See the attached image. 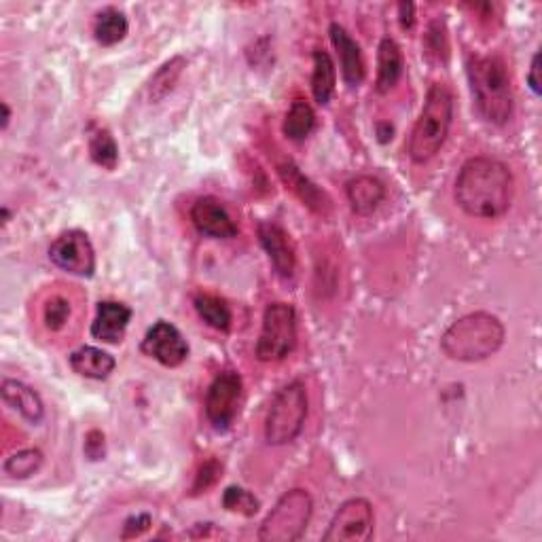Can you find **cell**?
Masks as SVG:
<instances>
[{"label": "cell", "mask_w": 542, "mask_h": 542, "mask_svg": "<svg viewBox=\"0 0 542 542\" xmlns=\"http://www.w3.org/2000/svg\"><path fill=\"white\" fill-rule=\"evenodd\" d=\"M85 456L89 460H104L106 456V443H104V435L100 430H92V432H87V437H85Z\"/></svg>", "instance_id": "obj_33"}, {"label": "cell", "mask_w": 542, "mask_h": 542, "mask_svg": "<svg viewBox=\"0 0 542 542\" xmlns=\"http://www.w3.org/2000/svg\"><path fill=\"white\" fill-rule=\"evenodd\" d=\"M507 331L498 316L473 312L456 320L441 337V350L458 363H481L494 356L504 343Z\"/></svg>", "instance_id": "obj_3"}, {"label": "cell", "mask_w": 542, "mask_h": 542, "mask_svg": "<svg viewBox=\"0 0 542 542\" xmlns=\"http://www.w3.org/2000/svg\"><path fill=\"white\" fill-rule=\"evenodd\" d=\"M399 20L405 30H411L415 24V5L411 3H401L399 5Z\"/></svg>", "instance_id": "obj_35"}, {"label": "cell", "mask_w": 542, "mask_h": 542, "mask_svg": "<svg viewBox=\"0 0 542 542\" xmlns=\"http://www.w3.org/2000/svg\"><path fill=\"white\" fill-rule=\"evenodd\" d=\"M45 462V454L39 449V447H28V449H20L15 451L13 456H9L5 460V473L11 477V479H28L32 475H36L41 471V466Z\"/></svg>", "instance_id": "obj_25"}, {"label": "cell", "mask_w": 542, "mask_h": 542, "mask_svg": "<svg viewBox=\"0 0 542 542\" xmlns=\"http://www.w3.org/2000/svg\"><path fill=\"white\" fill-rule=\"evenodd\" d=\"M346 197H348L350 208L358 216H369L379 208V204L386 200V185L375 176L360 174L348 180Z\"/></svg>", "instance_id": "obj_17"}, {"label": "cell", "mask_w": 542, "mask_h": 542, "mask_svg": "<svg viewBox=\"0 0 542 542\" xmlns=\"http://www.w3.org/2000/svg\"><path fill=\"white\" fill-rule=\"evenodd\" d=\"M193 305H195L197 316H200L210 329L221 331V333H227L231 329L233 312L227 305V301L221 299L219 295L200 293V295H195Z\"/></svg>", "instance_id": "obj_23"}, {"label": "cell", "mask_w": 542, "mask_h": 542, "mask_svg": "<svg viewBox=\"0 0 542 542\" xmlns=\"http://www.w3.org/2000/svg\"><path fill=\"white\" fill-rule=\"evenodd\" d=\"M259 242L280 278L291 280L297 271V255L291 236L274 221L259 225Z\"/></svg>", "instance_id": "obj_13"}, {"label": "cell", "mask_w": 542, "mask_h": 542, "mask_svg": "<svg viewBox=\"0 0 542 542\" xmlns=\"http://www.w3.org/2000/svg\"><path fill=\"white\" fill-rule=\"evenodd\" d=\"M278 174L282 178V183L303 202V206H307L318 214H324L329 210L331 202H329L327 193H324L316 183H312V180L299 170L295 161H291V159L282 161V164L278 166Z\"/></svg>", "instance_id": "obj_16"}, {"label": "cell", "mask_w": 542, "mask_h": 542, "mask_svg": "<svg viewBox=\"0 0 542 542\" xmlns=\"http://www.w3.org/2000/svg\"><path fill=\"white\" fill-rule=\"evenodd\" d=\"M223 507L229 513L252 517V515L259 513L261 502H259V498H255V494L244 490V487L231 485V487H227L225 494H223Z\"/></svg>", "instance_id": "obj_28"}, {"label": "cell", "mask_w": 542, "mask_h": 542, "mask_svg": "<svg viewBox=\"0 0 542 542\" xmlns=\"http://www.w3.org/2000/svg\"><path fill=\"white\" fill-rule=\"evenodd\" d=\"M49 259L58 269L79 278H92L96 271V250L87 233L72 229L49 246Z\"/></svg>", "instance_id": "obj_10"}, {"label": "cell", "mask_w": 542, "mask_h": 542, "mask_svg": "<svg viewBox=\"0 0 542 542\" xmlns=\"http://www.w3.org/2000/svg\"><path fill=\"white\" fill-rule=\"evenodd\" d=\"M456 204L473 219L494 221L509 212L513 174L500 159L477 155L466 159L454 185Z\"/></svg>", "instance_id": "obj_1"}, {"label": "cell", "mask_w": 542, "mask_h": 542, "mask_svg": "<svg viewBox=\"0 0 542 542\" xmlns=\"http://www.w3.org/2000/svg\"><path fill=\"white\" fill-rule=\"evenodd\" d=\"M528 85H530V89L536 96H540V53H534V58H532Z\"/></svg>", "instance_id": "obj_34"}, {"label": "cell", "mask_w": 542, "mask_h": 542, "mask_svg": "<svg viewBox=\"0 0 542 542\" xmlns=\"http://www.w3.org/2000/svg\"><path fill=\"white\" fill-rule=\"evenodd\" d=\"M0 394H3V401L13 411L20 413L26 422L41 424V420L45 418V405L41 401V396L28 384L17 382V379H5Z\"/></svg>", "instance_id": "obj_18"}, {"label": "cell", "mask_w": 542, "mask_h": 542, "mask_svg": "<svg viewBox=\"0 0 542 542\" xmlns=\"http://www.w3.org/2000/svg\"><path fill=\"white\" fill-rule=\"evenodd\" d=\"M314 515V498L310 492L295 487L286 492L274 509L267 513L259 528V540L263 542H295L299 540Z\"/></svg>", "instance_id": "obj_6"}, {"label": "cell", "mask_w": 542, "mask_h": 542, "mask_svg": "<svg viewBox=\"0 0 542 542\" xmlns=\"http://www.w3.org/2000/svg\"><path fill=\"white\" fill-rule=\"evenodd\" d=\"M375 511L367 498H350L333 515L324 542H367L373 538Z\"/></svg>", "instance_id": "obj_9"}, {"label": "cell", "mask_w": 542, "mask_h": 542, "mask_svg": "<svg viewBox=\"0 0 542 542\" xmlns=\"http://www.w3.org/2000/svg\"><path fill=\"white\" fill-rule=\"evenodd\" d=\"M89 157L96 166L104 168V170H115L119 164V147L113 138V134L98 128L96 132H92L89 136Z\"/></svg>", "instance_id": "obj_26"}, {"label": "cell", "mask_w": 542, "mask_h": 542, "mask_svg": "<svg viewBox=\"0 0 542 542\" xmlns=\"http://www.w3.org/2000/svg\"><path fill=\"white\" fill-rule=\"evenodd\" d=\"M466 72L481 117L492 125H507L515 113L507 64L498 56H473L466 64Z\"/></svg>", "instance_id": "obj_2"}, {"label": "cell", "mask_w": 542, "mask_h": 542, "mask_svg": "<svg viewBox=\"0 0 542 542\" xmlns=\"http://www.w3.org/2000/svg\"><path fill=\"white\" fill-rule=\"evenodd\" d=\"M70 318V303L68 299L56 295L51 297L47 303H45V310H43V320H45V327L51 331V333H58L66 327V322Z\"/></svg>", "instance_id": "obj_30"}, {"label": "cell", "mask_w": 542, "mask_h": 542, "mask_svg": "<svg viewBox=\"0 0 542 542\" xmlns=\"http://www.w3.org/2000/svg\"><path fill=\"white\" fill-rule=\"evenodd\" d=\"M424 49H426V56L432 60L435 58L437 62H445L447 56H449V43H447V30H445V24L435 20L430 22L428 26V32L424 36Z\"/></svg>", "instance_id": "obj_29"}, {"label": "cell", "mask_w": 542, "mask_h": 542, "mask_svg": "<svg viewBox=\"0 0 542 542\" xmlns=\"http://www.w3.org/2000/svg\"><path fill=\"white\" fill-rule=\"evenodd\" d=\"M183 68H185V58L176 56L155 72L153 79H151V85H149L151 102H161L172 92L180 75H183Z\"/></svg>", "instance_id": "obj_27"}, {"label": "cell", "mask_w": 542, "mask_h": 542, "mask_svg": "<svg viewBox=\"0 0 542 542\" xmlns=\"http://www.w3.org/2000/svg\"><path fill=\"white\" fill-rule=\"evenodd\" d=\"M221 473H223V464L219 460H206L202 466H200V471H197L195 475V481H193V487H191V492L193 494H202V492H208L210 487L221 479Z\"/></svg>", "instance_id": "obj_31"}, {"label": "cell", "mask_w": 542, "mask_h": 542, "mask_svg": "<svg viewBox=\"0 0 542 542\" xmlns=\"http://www.w3.org/2000/svg\"><path fill=\"white\" fill-rule=\"evenodd\" d=\"M153 526V519H151V515H147V513H138V515H132L130 519H125V523H123V538H136V536H140V534H144V532H147L149 528Z\"/></svg>", "instance_id": "obj_32"}, {"label": "cell", "mask_w": 542, "mask_h": 542, "mask_svg": "<svg viewBox=\"0 0 542 542\" xmlns=\"http://www.w3.org/2000/svg\"><path fill=\"white\" fill-rule=\"evenodd\" d=\"M337 68L333 58L324 49L314 51V72H312V94L320 106H327L335 94Z\"/></svg>", "instance_id": "obj_21"}, {"label": "cell", "mask_w": 542, "mask_h": 542, "mask_svg": "<svg viewBox=\"0 0 542 542\" xmlns=\"http://www.w3.org/2000/svg\"><path fill=\"white\" fill-rule=\"evenodd\" d=\"M403 72H405L403 51L399 43L390 39V36H386L377 49V92L390 94L403 79Z\"/></svg>", "instance_id": "obj_19"}, {"label": "cell", "mask_w": 542, "mask_h": 542, "mask_svg": "<svg viewBox=\"0 0 542 542\" xmlns=\"http://www.w3.org/2000/svg\"><path fill=\"white\" fill-rule=\"evenodd\" d=\"M451 123H454V96L447 85L435 83L428 89L422 113L409 134L407 153L413 164H426L443 149Z\"/></svg>", "instance_id": "obj_4"}, {"label": "cell", "mask_w": 542, "mask_h": 542, "mask_svg": "<svg viewBox=\"0 0 542 542\" xmlns=\"http://www.w3.org/2000/svg\"><path fill=\"white\" fill-rule=\"evenodd\" d=\"M70 369L87 379H106L117 367V360L94 346H83L70 354Z\"/></svg>", "instance_id": "obj_20"}, {"label": "cell", "mask_w": 542, "mask_h": 542, "mask_svg": "<svg viewBox=\"0 0 542 542\" xmlns=\"http://www.w3.org/2000/svg\"><path fill=\"white\" fill-rule=\"evenodd\" d=\"M132 307L119 301H100L98 303V312L92 322V337L102 341V343H111V346H117V343L123 341L125 331H128L130 322H132Z\"/></svg>", "instance_id": "obj_14"}, {"label": "cell", "mask_w": 542, "mask_h": 542, "mask_svg": "<svg viewBox=\"0 0 542 542\" xmlns=\"http://www.w3.org/2000/svg\"><path fill=\"white\" fill-rule=\"evenodd\" d=\"M130 32V22L123 11L108 7L96 15L94 22V36L102 47H113L121 43Z\"/></svg>", "instance_id": "obj_22"}, {"label": "cell", "mask_w": 542, "mask_h": 542, "mask_svg": "<svg viewBox=\"0 0 542 542\" xmlns=\"http://www.w3.org/2000/svg\"><path fill=\"white\" fill-rule=\"evenodd\" d=\"M310 399L301 379L282 386L276 394L265 418V441L274 447L293 443L305 426Z\"/></svg>", "instance_id": "obj_5"}, {"label": "cell", "mask_w": 542, "mask_h": 542, "mask_svg": "<svg viewBox=\"0 0 542 542\" xmlns=\"http://www.w3.org/2000/svg\"><path fill=\"white\" fill-rule=\"evenodd\" d=\"M297 346V310L291 303L276 301L265 307L263 327L257 341V358L261 363H280L293 354Z\"/></svg>", "instance_id": "obj_7"}, {"label": "cell", "mask_w": 542, "mask_h": 542, "mask_svg": "<svg viewBox=\"0 0 542 542\" xmlns=\"http://www.w3.org/2000/svg\"><path fill=\"white\" fill-rule=\"evenodd\" d=\"M244 394L238 371H223L212 379L206 394V418L216 432H227L236 422Z\"/></svg>", "instance_id": "obj_8"}, {"label": "cell", "mask_w": 542, "mask_h": 542, "mask_svg": "<svg viewBox=\"0 0 542 542\" xmlns=\"http://www.w3.org/2000/svg\"><path fill=\"white\" fill-rule=\"evenodd\" d=\"M329 34L339 56L343 81H346L350 87H358L365 81V75H367V66H365L363 51H360V45L352 39L350 32L339 24H331Z\"/></svg>", "instance_id": "obj_15"}, {"label": "cell", "mask_w": 542, "mask_h": 542, "mask_svg": "<svg viewBox=\"0 0 542 542\" xmlns=\"http://www.w3.org/2000/svg\"><path fill=\"white\" fill-rule=\"evenodd\" d=\"M191 223L202 236L214 240H231L240 233L236 221L231 219L227 208L216 200V197L210 195L195 200V204L191 206Z\"/></svg>", "instance_id": "obj_12"}, {"label": "cell", "mask_w": 542, "mask_h": 542, "mask_svg": "<svg viewBox=\"0 0 542 542\" xmlns=\"http://www.w3.org/2000/svg\"><path fill=\"white\" fill-rule=\"evenodd\" d=\"M316 128V113L310 102L295 100L288 108V113L282 123V132L288 140L303 142Z\"/></svg>", "instance_id": "obj_24"}, {"label": "cell", "mask_w": 542, "mask_h": 542, "mask_svg": "<svg viewBox=\"0 0 542 542\" xmlns=\"http://www.w3.org/2000/svg\"><path fill=\"white\" fill-rule=\"evenodd\" d=\"M142 354L157 360L159 365L176 369L189 358V343L172 322L159 320L147 331L140 346Z\"/></svg>", "instance_id": "obj_11"}, {"label": "cell", "mask_w": 542, "mask_h": 542, "mask_svg": "<svg viewBox=\"0 0 542 542\" xmlns=\"http://www.w3.org/2000/svg\"><path fill=\"white\" fill-rule=\"evenodd\" d=\"M0 108H3V130L9 128V121H11V108L7 102L0 104Z\"/></svg>", "instance_id": "obj_36"}]
</instances>
